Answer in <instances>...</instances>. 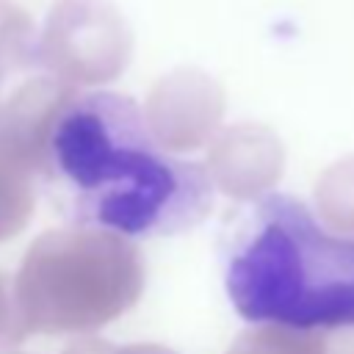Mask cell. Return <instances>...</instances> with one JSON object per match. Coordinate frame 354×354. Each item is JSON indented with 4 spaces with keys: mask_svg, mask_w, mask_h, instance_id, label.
<instances>
[{
    "mask_svg": "<svg viewBox=\"0 0 354 354\" xmlns=\"http://www.w3.org/2000/svg\"><path fill=\"white\" fill-rule=\"evenodd\" d=\"M133 58V28L111 0H58L39 36L41 66L69 86L116 80Z\"/></svg>",
    "mask_w": 354,
    "mask_h": 354,
    "instance_id": "cell-4",
    "label": "cell"
},
{
    "mask_svg": "<svg viewBox=\"0 0 354 354\" xmlns=\"http://www.w3.org/2000/svg\"><path fill=\"white\" fill-rule=\"evenodd\" d=\"M36 210V177L0 155V243L17 238Z\"/></svg>",
    "mask_w": 354,
    "mask_h": 354,
    "instance_id": "cell-9",
    "label": "cell"
},
{
    "mask_svg": "<svg viewBox=\"0 0 354 354\" xmlns=\"http://www.w3.org/2000/svg\"><path fill=\"white\" fill-rule=\"evenodd\" d=\"M224 285L252 324L354 329V238L321 227L293 196H263L227 252Z\"/></svg>",
    "mask_w": 354,
    "mask_h": 354,
    "instance_id": "cell-2",
    "label": "cell"
},
{
    "mask_svg": "<svg viewBox=\"0 0 354 354\" xmlns=\"http://www.w3.org/2000/svg\"><path fill=\"white\" fill-rule=\"evenodd\" d=\"M205 171L221 194L241 202L257 199L282 180L285 147L271 127L238 122L210 138Z\"/></svg>",
    "mask_w": 354,
    "mask_h": 354,
    "instance_id": "cell-6",
    "label": "cell"
},
{
    "mask_svg": "<svg viewBox=\"0 0 354 354\" xmlns=\"http://www.w3.org/2000/svg\"><path fill=\"white\" fill-rule=\"evenodd\" d=\"M144 282L136 243L108 230L69 227L28 246L14 296L28 335H88L124 315Z\"/></svg>",
    "mask_w": 354,
    "mask_h": 354,
    "instance_id": "cell-3",
    "label": "cell"
},
{
    "mask_svg": "<svg viewBox=\"0 0 354 354\" xmlns=\"http://www.w3.org/2000/svg\"><path fill=\"white\" fill-rule=\"evenodd\" d=\"M227 354H326V340L321 332L254 324L232 340Z\"/></svg>",
    "mask_w": 354,
    "mask_h": 354,
    "instance_id": "cell-11",
    "label": "cell"
},
{
    "mask_svg": "<svg viewBox=\"0 0 354 354\" xmlns=\"http://www.w3.org/2000/svg\"><path fill=\"white\" fill-rule=\"evenodd\" d=\"M77 94L75 86L47 69L25 77L0 108V155L25 166L39 180L53 124Z\"/></svg>",
    "mask_w": 354,
    "mask_h": 354,
    "instance_id": "cell-7",
    "label": "cell"
},
{
    "mask_svg": "<svg viewBox=\"0 0 354 354\" xmlns=\"http://www.w3.org/2000/svg\"><path fill=\"white\" fill-rule=\"evenodd\" d=\"M44 69L39 61V36L33 19L11 0H0V108L11 91Z\"/></svg>",
    "mask_w": 354,
    "mask_h": 354,
    "instance_id": "cell-8",
    "label": "cell"
},
{
    "mask_svg": "<svg viewBox=\"0 0 354 354\" xmlns=\"http://www.w3.org/2000/svg\"><path fill=\"white\" fill-rule=\"evenodd\" d=\"M0 354H22V351H0Z\"/></svg>",
    "mask_w": 354,
    "mask_h": 354,
    "instance_id": "cell-13",
    "label": "cell"
},
{
    "mask_svg": "<svg viewBox=\"0 0 354 354\" xmlns=\"http://www.w3.org/2000/svg\"><path fill=\"white\" fill-rule=\"evenodd\" d=\"M39 180L77 227L171 235L196 227L213 205L199 163L174 158L122 94H77L55 119Z\"/></svg>",
    "mask_w": 354,
    "mask_h": 354,
    "instance_id": "cell-1",
    "label": "cell"
},
{
    "mask_svg": "<svg viewBox=\"0 0 354 354\" xmlns=\"http://www.w3.org/2000/svg\"><path fill=\"white\" fill-rule=\"evenodd\" d=\"M141 113L149 136L166 152L199 149L221 127L224 88L207 72L183 66L158 77Z\"/></svg>",
    "mask_w": 354,
    "mask_h": 354,
    "instance_id": "cell-5",
    "label": "cell"
},
{
    "mask_svg": "<svg viewBox=\"0 0 354 354\" xmlns=\"http://www.w3.org/2000/svg\"><path fill=\"white\" fill-rule=\"evenodd\" d=\"M318 213L329 230L354 235V155L332 163L315 185Z\"/></svg>",
    "mask_w": 354,
    "mask_h": 354,
    "instance_id": "cell-10",
    "label": "cell"
},
{
    "mask_svg": "<svg viewBox=\"0 0 354 354\" xmlns=\"http://www.w3.org/2000/svg\"><path fill=\"white\" fill-rule=\"evenodd\" d=\"M28 337V329L22 324L17 296H14V279L0 271V348L19 346Z\"/></svg>",
    "mask_w": 354,
    "mask_h": 354,
    "instance_id": "cell-12",
    "label": "cell"
}]
</instances>
